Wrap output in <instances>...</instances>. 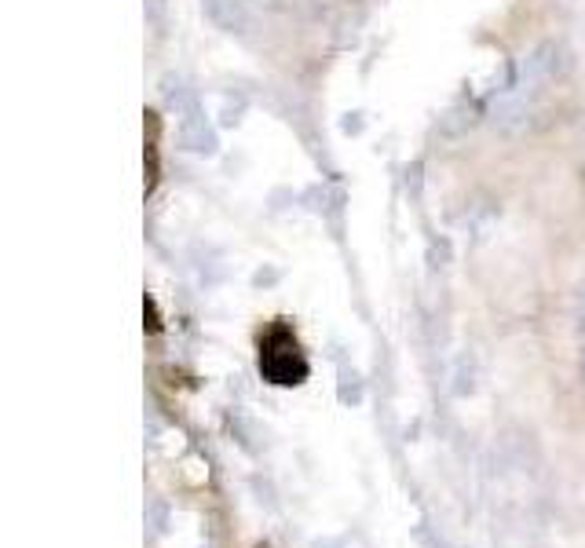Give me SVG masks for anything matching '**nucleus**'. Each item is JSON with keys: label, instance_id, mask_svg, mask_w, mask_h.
<instances>
[{"label": "nucleus", "instance_id": "f257e3e1", "mask_svg": "<svg viewBox=\"0 0 585 548\" xmlns=\"http://www.w3.org/2000/svg\"><path fill=\"white\" fill-rule=\"evenodd\" d=\"M260 373L278 388H297L308 380V359L286 322H275L260 340Z\"/></svg>", "mask_w": 585, "mask_h": 548}, {"label": "nucleus", "instance_id": "f03ea898", "mask_svg": "<svg viewBox=\"0 0 585 548\" xmlns=\"http://www.w3.org/2000/svg\"><path fill=\"white\" fill-rule=\"evenodd\" d=\"M143 161H147V194L158 187L161 180V125L158 114H147V150H143Z\"/></svg>", "mask_w": 585, "mask_h": 548}, {"label": "nucleus", "instance_id": "7ed1b4c3", "mask_svg": "<svg viewBox=\"0 0 585 548\" xmlns=\"http://www.w3.org/2000/svg\"><path fill=\"white\" fill-rule=\"evenodd\" d=\"M143 315H147V329L150 333H161V318H158V304H154V300H143Z\"/></svg>", "mask_w": 585, "mask_h": 548}]
</instances>
